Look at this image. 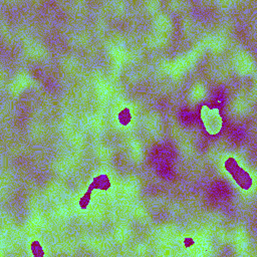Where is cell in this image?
I'll return each instance as SVG.
<instances>
[{"mask_svg":"<svg viewBox=\"0 0 257 257\" xmlns=\"http://www.w3.org/2000/svg\"><path fill=\"white\" fill-rule=\"evenodd\" d=\"M201 117L205 130L210 135H217L222 128V117L219 113V109L214 107L210 109L206 104L201 108Z\"/></svg>","mask_w":257,"mask_h":257,"instance_id":"1","label":"cell"}]
</instances>
